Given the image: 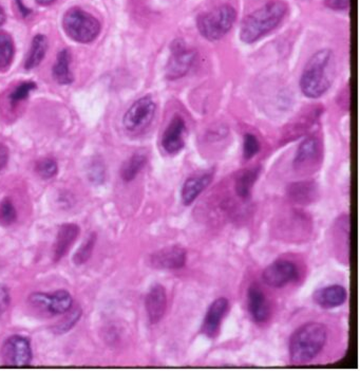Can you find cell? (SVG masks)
<instances>
[{
    "instance_id": "28",
    "label": "cell",
    "mask_w": 360,
    "mask_h": 371,
    "mask_svg": "<svg viewBox=\"0 0 360 371\" xmlns=\"http://www.w3.org/2000/svg\"><path fill=\"white\" fill-rule=\"evenodd\" d=\"M67 313H68V316H65L62 321H60V323H58L54 326V331L56 333L62 334L70 331L75 326V324L79 322L80 316H82V310L77 307L75 308V309L69 310Z\"/></svg>"
},
{
    "instance_id": "24",
    "label": "cell",
    "mask_w": 360,
    "mask_h": 371,
    "mask_svg": "<svg viewBox=\"0 0 360 371\" xmlns=\"http://www.w3.org/2000/svg\"><path fill=\"white\" fill-rule=\"evenodd\" d=\"M147 164V157L144 154H134L127 161L121 165V177L125 182L136 179V176L143 171Z\"/></svg>"
},
{
    "instance_id": "4",
    "label": "cell",
    "mask_w": 360,
    "mask_h": 371,
    "mask_svg": "<svg viewBox=\"0 0 360 371\" xmlns=\"http://www.w3.org/2000/svg\"><path fill=\"white\" fill-rule=\"evenodd\" d=\"M237 12L229 4H223L209 12L199 15L197 27L204 38L216 41L224 38L235 23Z\"/></svg>"
},
{
    "instance_id": "9",
    "label": "cell",
    "mask_w": 360,
    "mask_h": 371,
    "mask_svg": "<svg viewBox=\"0 0 360 371\" xmlns=\"http://www.w3.org/2000/svg\"><path fill=\"white\" fill-rule=\"evenodd\" d=\"M30 305L36 309L48 312L51 316L67 313L72 308L73 299L66 290H58L52 294L36 292L30 295Z\"/></svg>"
},
{
    "instance_id": "13",
    "label": "cell",
    "mask_w": 360,
    "mask_h": 371,
    "mask_svg": "<svg viewBox=\"0 0 360 371\" xmlns=\"http://www.w3.org/2000/svg\"><path fill=\"white\" fill-rule=\"evenodd\" d=\"M186 124L181 117L175 116L165 129L160 140L163 149L169 155H177L185 146Z\"/></svg>"
},
{
    "instance_id": "32",
    "label": "cell",
    "mask_w": 360,
    "mask_h": 371,
    "mask_svg": "<svg viewBox=\"0 0 360 371\" xmlns=\"http://www.w3.org/2000/svg\"><path fill=\"white\" fill-rule=\"evenodd\" d=\"M89 178L93 183L101 184L105 180V167L101 160H94L89 168Z\"/></svg>"
},
{
    "instance_id": "20",
    "label": "cell",
    "mask_w": 360,
    "mask_h": 371,
    "mask_svg": "<svg viewBox=\"0 0 360 371\" xmlns=\"http://www.w3.org/2000/svg\"><path fill=\"white\" fill-rule=\"evenodd\" d=\"M288 194L290 200L298 205H310L317 199V184L314 181L295 182L288 186Z\"/></svg>"
},
{
    "instance_id": "11",
    "label": "cell",
    "mask_w": 360,
    "mask_h": 371,
    "mask_svg": "<svg viewBox=\"0 0 360 371\" xmlns=\"http://www.w3.org/2000/svg\"><path fill=\"white\" fill-rule=\"evenodd\" d=\"M322 158V146L315 136L305 139L297 149L294 159V168L300 173H309L315 168Z\"/></svg>"
},
{
    "instance_id": "3",
    "label": "cell",
    "mask_w": 360,
    "mask_h": 371,
    "mask_svg": "<svg viewBox=\"0 0 360 371\" xmlns=\"http://www.w3.org/2000/svg\"><path fill=\"white\" fill-rule=\"evenodd\" d=\"M288 13V4L273 0L251 14L241 25L240 38L245 43H253L276 29Z\"/></svg>"
},
{
    "instance_id": "2",
    "label": "cell",
    "mask_w": 360,
    "mask_h": 371,
    "mask_svg": "<svg viewBox=\"0 0 360 371\" xmlns=\"http://www.w3.org/2000/svg\"><path fill=\"white\" fill-rule=\"evenodd\" d=\"M327 328L324 324L309 322L295 330L288 342L290 362L305 365L313 361L327 344Z\"/></svg>"
},
{
    "instance_id": "1",
    "label": "cell",
    "mask_w": 360,
    "mask_h": 371,
    "mask_svg": "<svg viewBox=\"0 0 360 371\" xmlns=\"http://www.w3.org/2000/svg\"><path fill=\"white\" fill-rule=\"evenodd\" d=\"M335 55L329 49L316 52L303 69L300 88L305 97L318 99L331 88L335 79Z\"/></svg>"
},
{
    "instance_id": "7",
    "label": "cell",
    "mask_w": 360,
    "mask_h": 371,
    "mask_svg": "<svg viewBox=\"0 0 360 371\" xmlns=\"http://www.w3.org/2000/svg\"><path fill=\"white\" fill-rule=\"evenodd\" d=\"M170 58L166 66V77L170 81L185 77L194 66L197 51L188 48L184 41L175 40L171 45Z\"/></svg>"
},
{
    "instance_id": "18",
    "label": "cell",
    "mask_w": 360,
    "mask_h": 371,
    "mask_svg": "<svg viewBox=\"0 0 360 371\" xmlns=\"http://www.w3.org/2000/svg\"><path fill=\"white\" fill-rule=\"evenodd\" d=\"M214 173L210 171L192 176L184 182L181 190V200L184 205H190L212 183Z\"/></svg>"
},
{
    "instance_id": "35",
    "label": "cell",
    "mask_w": 360,
    "mask_h": 371,
    "mask_svg": "<svg viewBox=\"0 0 360 371\" xmlns=\"http://www.w3.org/2000/svg\"><path fill=\"white\" fill-rule=\"evenodd\" d=\"M9 161V149H6V145L0 143V171L6 167Z\"/></svg>"
},
{
    "instance_id": "21",
    "label": "cell",
    "mask_w": 360,
    "mask_h": 371,
    "mask_svg": "<svg viewBox=\"0 0 360 371\" xmlns=\"http://www.w3.org/2000/svg\"><path fill=\"white\" fill-rule=\"evenodd\" d=\"M71 53L68 49L62 50L58 53L56 58L55 64H54L52 73H53L54 79L60 85L72 84L75 81L72 72L70 70Z\"/></svg>"
},
{
    "instance_id": "10",
    "label": "cell",
    "mask_w": 360,
    "mask_h": 371,
    "mask_svg": "<svg viewBox=\"0 0 360 371\" xmlns=\"http://www.w3.org/2000/svg\"><path fill=\"white\" fill-rule=\"evenodd\" d=\"M298 277V268L294 262L288 259L275 260L262 273L264 283L272 288L284 287L296 281Z\"/></svg>"
},
{
    "instance_id": "36",
    "label": "cell",
    "mask_w": 360,
    "mask_h": 371,
    "mask_svg": "<svg viewBox=\"0 0 360 371\" xmlns=\"http://www.w3.org/2000/svg\"><path fill=\"white\" fill-rule=\"evenodd\" d=\"M17 4H18L19 10H21V14H23V16H28V15H29L30 13H31V10H29V9L26 8V6H23L21 0H17Z\"/></svg>"
},
{
    "instance_id": "38",
    "label": "cell",
    "mask_w": 360,
    "mask_h": 371,
    "mask_svg": "<svg viewBox=\"0 0 360 371\" xmlns=\"http://www.w3.org/2000/svg\"><path fill=\"white\" fill-rule=\"evenodd\" d=\"M55 0H36L38 4L40 6H50V4H53Z\"/></svg>"
},
{
    "instance_id": "14",
    "label": "cell",
    "mask_w": 360,
    "mask_h": 371,
    "mask_svg": "<svg viewBox=\"0 0 360 371\" xmlns=\"http://www.w3.org/2000/svg\"><path fill=\"white\" fill-rule=\"evenodd\" d=\"M229 301L225 297H219L210 303L202 324L201 331L204 335L214 338L218 335L223 318L229 311Z\"/></svg>"
},
{
    "instance_id": "29",
    "label": "cell",
    "mask_w": 360,
    "mask_h": 371,
    "mask_svg": "<svg viewBox=\"0 0 360 371\" xmlns=\"http://www.w3.org/2000/svg\"><path fill=\"white\" fill-rule=\"evenodd\" d=\"M36 88H38V85L34 82L29 81L21 82L19 86H17L16 88L13 90L10 97H9L11 104H12V105H16V104L25 101V100H27L28 97H29L30 93H31L32 91L36 90Z\"/></svg>"
},
{
    "instance_id": "27",
    "label": "cell",
    "mask_w": 360,
    "mask_h": 371,
    "mask_svg": "<svg viewBox=\"0 0 360 371\" xmlns=\"http://www.w3.org/2000/svg\"><path fill=\"white\" fill-rule=\"evenodd\" d=\"M17 212L12 200L10 198H4L0 203V225L2 227H10L16 222Z\"/></svg>"
},
{
    "instance_id": "33",
    "label": "cell",
    "mask_w": 360,
    "mask_h": 371,
    "mask_svg": "<svg viewBox=\"0 0 360 371\" xmlns=\"http://www.w3.org/2000/svg\"><path fill=\"white\" fill-rule=\"evenodd\" d=\"M11 305V295L8 287L0 285V316L9 309Z\"/></svg>"
},
{
    "instance_id": "26",
    "label": "cell",
    "mask_w": 360,
    "mask_h": 371,
    "mask_svg": "<svg viewBox=\"0 0 360 371\" xmlns=\"http://www.w3.org/2000/svg\"><path fill=\"white\" fill-rule=\"evenodd\" d=\"M97 233H91L88 236L84 244L80 247L77 249V253L73 256V262L77 266H82V264H86L91 256H92L93 249H94L95 244H97Z\"/></svg>"
},
{
    "instance_id": "37",
    "label": "cell",
    "mask_w": 360,
    "mask_h": 371,
    "mask_svg": "<svg viewBox=\"0 0 360 371\" xmlns=\"http://www.w3.org/2000/svg\"><path fill=\"white\" fill-rule=\"evenodd\" d=\"M6 21V13H4V9L0 6V27L4 25Z\"/></svg>"
},
{
    "instance_id": "8",
    "label": "cell",
    "mask_w": 360,
    "mask_h": 371,
    "mask_svg": "<svg viewBox=\"0 0 360 371\" xmlns=\"http://www.w3.org/2000/svg\"><path fill=\"white\" fill-rule=\"evenodd\" d=\"M30 340L23 335H12L1 346L2 362L11 367H26L32 361Z\"/></svg>"
},
{
    "instance_id": "31",
    "label": "cell",
    "mask_w": 360,
    "mask_h": 371,
    "mask_svg": "<svg viewBox=\"0 0 360 371\" xmlns=\"http://www.w3.org/2000/svg\"><path fill=\"white\" fill-rule=\"evenodd\" d=\"M260 151V142L253 134H246L243 141V156L245 159L249 160L255 157Z\"/></svg>"
},
{
    "instance_id": "22",
    "label": "cell",
    "mask_w": 360,
    "mask_h": 371,
    "mask_svg": "<svg viewBox=\"0 0 360 371\" xmlns=\"http://www.w3.org/2000/svg\"><path fill=\"white\" fill-rule=\"evenodd\" d=\"M260 175V167L256 166L253 168L245 169L238 176L236 179V193L242 199H249L251 196L253 184L257 181Z\"/></svg>"
},
{
    "instance_id": "15",
    "label": "cell",
    "mask_w": 360,
    "mask_h": 371,
    "mask_svg": "<svg viewBox=\"0 0 360 371\" xmlns=\"http://www.w3.org/2000/svg\"><path fill=\"white\" fill-rule=\"evenodd\" d=\"M145 309L151 324H158L164 318L167 309V293L162 285L153 286L147 293Z\"/></svg>"
},
{
    "instance_id": "6",
    "label": "cell",
    "mask_w": 360,
    "mask_h": 371,
    "mask_svg": "<svg viewBox=\"0 0 360 371\" xmlns=\"http://www.w3.org/2000/svg\"><path fill=\"white\" fill-rule=\"evenodd\" d=\"M157 105L153 97H143L132 104L124 116V127L132 134L144 131L155 119Z\"/></svg>"
},
{
    "instance_id": "17",
    "label": "cell",
    "mask_w": 360,
    "mask_h": 371,
    "mask_svg": "<svg viewBox=\"0 0 360 371\" xmlns=\"http://www.w3.org/2000/svg\"><path fill=\"white\" fill-rule=\"evenodd\" d=\"M247 309H249V316L257 324H262L268 320L270 307H268V301H266L263 291L256 284L249 286V290H247Z\"/></svg>"
},
{
    "instance_id": "25",
    "label": "cell",
    "mask_w": 360,
    "mask_h": 371,
    "mask_svg": "<svg viewBox=\"0 0 360 371\" xmlns=\"http://www.w3.org/2000/svg\"><path fill=\"white\" fill-rule=\"evenodd\" d=\"M14 43L8 33L0 32V69L10 66L14 58Z\"/></svg>"
},
{
    "instance_id": "23",
    "label": "cell",
    "mask_w": 360,
    "mask_h": 371,
    "mask_svg": "<svg viewBox=\"0 0 360 371\" xmlns=\"http://www.w3.org/2000/svg\"><path fill=\"white\" fill-rule=\"evenodd\" d=\"M48 50V40L43 34H38L32 41L31 49L26 60L25 68L28 70L36 68L43 62Z\"/></svg>"
},
{
    "instance_id": "5",
    "label": "cell",
    "mask_w": 360,
    "mask_h": 371,
    "mask_svg": "<svg viewBox=\"0 0 360 371\" xmlns=\"http://www.w3.org/2000/svg\"><path fill=\"white\" fill-rule=\"evenodd\" d=\"M62 27L69 38L77 43H92L101 33L99 19L80 8L67 11L62 19Z\"/></svg>"
},
{
    "instance_id": "34",
    "label": "cell",
    "mask_w": 360,
    "mask_h": 371,
    "mask_svg": "<svg viewBox=\"0 0 360 371\" xmlns=\"http://www.w3.org/2000/svg\"><path fill=\"white\" fill-rule=\"evenodd\" d=\"M325 6L332 10L344 11L350 6V0H325Z\"/></svg>"
},
{
    "instance_id": "16",
    "label": "cell",
    "mask_w": 360,
    "mask_h": 371,
    "mask_svg": "<svg viewBox=\"0 0 360 371\" xmlns=\"http://www.w3.org/2000/svg\"><path fill=\"white\" fill-rule=\"evenodd\" d=\"M80 234L79 225L75 223H65L60 225L53 244L54 262H60L70 251Z\"/></svg>"
},
{
    "instance_id": "19",
    "label": "cell",
    "mask_w": 360,
    "mask_h": 371,
    "mask_svg": "<svg viewBox=\"0 0 360 371\" xmlns=\"http://www.w3.org/2000/svg\"><path fill=\"white\" fill-rule=\"evenodd\" d=\"M348 291L340 285H331L318 289L313 295L316 305L323 309H334L346 303Z\"/></svg>"
},
{
    "instance_id": "30",
    "label": "cell",
    "mask_w": 360,
    "mask_h": 371,
    "mask_svg": "<svg viewBox=\"0 0 360 371\" xmlns=\"http://www.w3.org/2000/svg\"><path fill=\"white\" fill-rule=\"evenodd\" d=\"M36 171L43 179H51L55 177L58 171V162L52 158H43L36 162Z\"/></svg>"
},
{
    "instance_id": "12",
    "label": "cell",
    "mask_w": 360,
    "mask_h": 371,
    "mask_svg": "<svg viewBox=\"0 0 360 371\" xmlns=\"http://www.w3.org/2000/svg\"><path fill=\"white\" fill-rule=\"evenodd\" d=\"M186 259H187V253L185 249L170 246L151 254L149 264L153 268L159 270H178L185 266Z\"/></svg>"
}]
</instances>
